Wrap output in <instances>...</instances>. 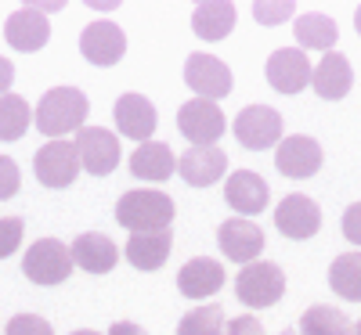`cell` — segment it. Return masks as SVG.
Returning a JSON list of instances; mask_svg holds the SVG:
<instances>
[{
    "label": "cell",
    "instance_id": "1",
    "mask_svg": "<svg viewBox=\"0 0 361 335\" xmlns=\"http://www.w3.org/2000/svg\"><path fill=\"white\" fill-rule=\"evenodd\" d=\"M90 101L83 90L76 87H51L47 94L37 101L33 112V127L40 134H47L51 141H69V134H80L87 123Z\"/></svg>",
    "mask_w": 361,
    "mask_h": 335
},
{
    "label": "cell",
    "instance_id": "2",
    "mask_svg": "<svg viewBox=\"0 0 361 335\" xmlns=\"http://www.w3.org/2000/svg\"><path fill=\"white\" fill-rule=\"evenodd\" d=\"M173 198L159 188H134L119 195L116 202V220L130 234H148V231H170L173 220Z\"/></svg>",
    "mask_w": 361,
    "mask_h": 335
},
{
    "label": "cell",
    "instance_id": "3",
    "mask_svg": "<svg viewBox=\"0 0 361 335\" xmlns=\"http://www.w3.org/2000/svg\"><path fill=\"white\" fill-rule=\"evenodd\" d=\"M235 296L246 303L253 310H267L286 296V274L279 263L271 260H257V263H246L235 278Z\"/></svg>",
    "mask_w": 361,
    "mask_h": 335
},
{
    "label": "cell",
    "instance_id": "4",
    "mask_svg": "<svg viewBox=\"0 0 361 335\" xmlns=\"http://www.w3.org/2000/svg\"><path fill=\"white\" fill-rule=\"evenodd\" d=\"M22 270L33 285H62L73 274V256L69 246L58 238H40L25 249L22 256Z\"/></svg>",
    "mask_w": 361,
    "mask_h": 335
},
{
    "label": "cell",
    "instance_id": "5",
    "mask_svg": "<svg viewBox=\"0 0 361 335\" xmlns=\"http://www.w3.org/2000/svg\"><path fill=\"white\" fill-rule=\"evenodd\" d=\"M177 130L185 141H192V148H214L221 141V134L228 130V119L217 101L192 98L177 112Z\"/></svg>",
    "mask_w": 361,
    "mask_h": 335
},
{
    "label": "cell",
    "instance_id": "6",
    "mask_svg": "<svg viewBox=\"0 0 361 335\" xmlns=\"http://www.w3.org/2000/svg\"><path fill=\"white\" fill-rule=\"evenodd\" d=\"M33 173H37L40 184L51 188V191L69 188L73 180L80 177V156H76L73 141H47V144H40V151L33 156Z\"/></svg>",
    "mask_w": 361,
    "mask_h": 335
},
{
    "label": "cell",
    "instance_id": "7",
    "mask_svg": "<svg viewBox=\"0 0 361 335\" xmlns=\"http://www.w3.org/2000/svg\"><path fill=\"white\" fill-rule=\"evenodd\" d=\"M282 115L275 108H267V105H250L235 115V123H231V134L235 141L250 148V151H264L271 144H279L282 141Z\"/></svg>",
    "mask_w": 361,
    "mask_h": 335
},
{
    "label": "cell",
    "instance_id": "8",
    "mask_svg": "<svg viewBox=\"0 0 361 335\" xmlns=\"http://www.w3.org/2000/svg\"><path fill=\"white\" fill-rule=\"evenodd\" d=\"M185 83L195 90V94L202 101H221L231 94V69L221 62V58L214 54H206V51H195L188 54V62H185Z\"/></svg>",
    "mask_w": 361,
    "mask_h": 335
},
{
    "label": "cell",
    "instance_id": "9",
    "mask_svg": "<svg viewBox=\"0 0 361 335\" xmlns=\"http://www.w3.org/2000/svg\"><path fill=\"white\" fill-rule=\"evenodd\" d=\"M73 148L80 156V170L94 173V177H109L119 166V137L105 127H83Z\"/></svg>",
    "mask_w": 361,
    "mask_h": 335
},
{
    "label": "cell",
    "instance_id": "10",
    "mask_svg": "<svg viewBox=\"0 0 361 335\" xmlns=\"http://www.w3.org/2000/svg\"><path fill=\"white\" fill-rule=\"evenodd\" d=\"M112 123L116 130L145 144V141H152L156 127H159V115H156V105L148 101L145 94H134V90H127V94H119L116 105H112Z\"/></svg>",
    "mask_w": 361,
    "mask_h": 335
},
{
    "label": "cell",
    "instance_id": "11",
    "mask_svg": "<svg viewBox=\"0 0 361 335\" xmlns=\"http://www.w3.org/2000/svg\"><path fill=\"white\" fill-rule=\"evenodd\" d=\"M80 54L87 58L90 65H98V69L116 65L119 58L127 54L123 29H119L116 22H90L83 29V37H80Z\"/></svg>",
    "mask_w": 361,
    "mask_h": 335
},
{
    "label": "cell",
    "instance_id": "12",
    "mask_svg": "<svg viewBox=\"0 0 361 335\" xmlns=\"http://www.w3.org/2000/svg\"><path fill=\"white\" fill-rule=\"evenodd\" d=\"M275 166H279L282 177H293V180L314 177L322 170V144L314 137H307V134L282 137L279 151H275Z\"/></svg>",
    "mask_w": 361,
    "mask_h": 335
},
{
    "label": "cell",
    "instance_id": "13",
    "mask_svg": "<svg viewBox=\"0 0 361 335\" xmlns=\"http://www.w3.org/2000/svg\"><path fill=\"white\" fill-rule=\"evenodd\" d=\"M275 227L293 241H307L322 227V209L307 195H286L275 209Z\"/></svg>",
    "mask_w": 361,
    "mask_h": 335
},
{
    "label": "cell",
    "instance_id": "14",
    "mask_svg": "<svg viewBox=\"0 0 361 335\" xmlns=\"http://www.w3.org/2000/svg\"><path fill=\"white\" fill-rule=\"evenodd\" d=\"M217 246H221V253L231 263L246 267V263H257V256L264 253V231L253 220H246V217H231L217 231Z\"/></svg>",
    "mask_w": 361,
    "mask_h": 335
},
{
    "label": "cell",
    "instance_id": "15",
    "mask_svg": "<svg viewBox=\"0 0 361 335\" xmlns=\"http://www.w3.org/2000/svg\"><path fill=\"white\" fill-rule=\"evenodd\" d=\"M267 83L279 90V94H300L311 83V62L300 47H282L267 58Z\"/></svg>",
    "mask_w": 361,
    "mask_h": 335
},
{
    "label": "cell",
    "instance_id": "16",
    "mask_svg": "<svg viewBox=\"0 0 361 335\" xmlns=\"http://www.w3.org/2000/svg\"><path fill=\"white\" fill-rule=\"evenodd\" d=\"M224 282H228V274H224V267L214 256H195V260H188L185 267L177 270V292L188 296V299L217 296L224 289Z\"/></svg>",
    "mask_w": 361,
    "mask_h": 335
},
{
    "label": "cell",
    "instance_id": "17",
    "mask_svg": "<svg viewBox=\"0 0 361 335\" xmlns=\"http://www.w3.org/2000/svg\"><path fill=\"white\" fill-rule=\"evenodd\" d=\"M4 40H8L15 51H22V54H33V51L47 47V40H51V22H47V15H40L37 8H18V11H11L8 22H4Z\"/></svg>",
    "mask_w": 361,
    "mask_h": 335
},
{
    "label": "cell",
    "instance_id": "18",
    "mask_svg": "<svg viewBox=\"0 0 361 335\" xmlns=\"http://www.w3.org/2000/svg\"><path fill=\"white\" fill-rule=\"evenodd\" d=\"M224 198H228V206L238 213V217H257V213H264L267 209V198H271V191H267V180L260 177V173H253V170H235L231 177H228V184H224Z\"/></svg>",
    "mask_w": 361,
    "mask_h": 335
},
{
    "label": "cell",
    "instance_id": "19",
    "mask_svg": "<svg viewBox=\"0 0 361 335\" xmlns=\"http://www.w3.org/2000/svg\"><path fill=\"white\" fill-rule=\"evenodd\" d=\"M311 87H314V94L325 98V101L347 98L350 87H354V69H350V62H347L340 51L322 54V62L311 69Z\"/></svg>",
    "mask_w": 361,
    "mask_h": 335
},
{
    "label": "cell",
    "instance_id": "20",
    "mask_svg": "<svg viewBox=\"0 0 361 335\" xmlns=\"http://www.w3.org/2000/svg\"><path fill=\"white\" fill-rule=\"evenodd\" d=\"M69 256H73V267L87 270V274H109L116 263H119V249L116 241L102 231H87L80 234L73 246H69Z\"/></svg>",
    "mask_w": 361,
    "mask_h": 335
},
{
    "label": "cell",
    "instance_id": "21",
    "mask_svg": "<svg viewBox=\"0 0 361 335\" xmlns=\"http://www.w3.org/2000/svg\"><path fill=\"white\" fill-rule=\"evenodd\" d=\"M228 170V156L214 144V148H188L185 156L177 159V173L185 184L192 188H209L214 180H221Z\"/></svg>",
    "mask_w": 361,
    "mask_h": 335
},
{
    "label": "cell",
    "instance_id": "22",
    "mask_svg": "<svg viewBox=\"0 0 361 335\" xmlns=\"http://www.w3.org/2000/svg\"><path fill=\"white\" fill-rule=\"evenodd\" d=\"M130 173L137 180H152V184H159V180H170L177 173V159H173V151L170 144L163 141H145L134 148V156H130Z\"/></svg>",
    "mask_w": 361,
    "mask_h": 335
},
{
    "label": "cell",
    "instance_id": "23",
    "mask_svg": "<svg viewBox=\"0 0 361 335\" xmlns=\"http://www.w3.org/2000/svg\"><path fill=\"white\" fill-rule=\"evenodd\" d=\"M173 234L170 231H148V234H130L127 238V263L137 270H159L170 260Z\"/></svg>",
    "mask_w": 361,
    "mask_h": 335
},
{
    "label": "cell",
    "instance_id": "24",
    "mask_svg": "<svg viewBox=\"0 0 361 335\" xmlns=\"http://www.w3.org/2000/svg\"><path fill=\"white\" fill-rule=\"evenodd\" d=\"M192 29H195L199 40H209V44L224 40L235 29V4H228V0H206V4H195Z\"/></svg>",
    "mask_w": 361,
    "mask_h": 335
},
{
    "label": "cell",
    "instance_id": "25",
    "mask_svg": "<svg viewBox=\"0 0 361 335\" xmlns=\"http://www.w3.org/2000/svg\"><path fill=\"white\" fill-rule=\"evenodd\" d=\"M293 37H296L300 51H325L329 54V51H333V44H336V37H340V29H336V22L329 18V15L307 11V15L296 18Z\"/></svg>",
    "mask_w": 361,
    "mask_h": 335
},
{
    "label": "cell",
    "instance_id": "26",
    "mask_svg": "<svg viewBox=\"0 0 361 335\" xmlns=\"http://www.w3.org/2000/svg\"><path fill=\"white\" fill-rule=\"evenodd\" d=\"M354 331V321L329 307V303H318V307L304 310V317H300V335H350Z\"/></svg>",
    "mask_w": 361,
    "mask_h": 335
},
{
    "label": "cell",
    "instance_id": "27",
    "mask_svg": "<svg viewBox=\"0 0 361 335\" xmlns=\"http://www.w3.org/2000/svg\"><path fill=\"white\" fill-rule=\"evenodd\" d=\"M329 289L336 296L361 303V253H343L329 267Z\"/></svg>",
    "mask_w": 361,
    "mask_h": 335
},
{
    "label": "cell",
    "instance_id": "28",
    "mask_svg": "<svg viewBox=\"0 0 361 335\" xmlns=\"http://www.w3.org/2000/svg\"><path fill=\"white\" fill-rule=\"evenodd\" d=\"M33 127V108L18 94H4L0 98V141H18L25 137V130Z\"/></svg>",
    "mask_w": 361,
    "mask_h": 335
},
{
    "label": "cell",
    "instance_id": "29",
    "mask_svg": "<svg viewBox=\"0 0 361 335\" xmlns=\"http://www.w3.org/2000/svg\"><path fill=\"white\" fill-rule=\"evenodd\" d=\"M224 307L221 303H206V307H195L192 314H185L177 321V335H221L224 331Z\"/></svg>",
    "mask_w": 361,
    "mask_h": 335
},
{
    "label": "cell",
    "instance_id": "30",
    "mask_svg": "<svg viewBox=\"0 0 361 335\" xmlns=\"http://www.w3.org/2000/svg\"><path fill=\"white\" fill-rule=\"evenodd\" d=\"M296 15V4L293 0H257L253 4V18L260 22V25H279V22H286V18H293Z\"/></svg>",
    "mask_w": 361,
    "mask_h": 335
},
{
    "label": "cell",
    "instance_id": "31",
    "mask_svg": "<svg viewBox=\"0 0 361 335\" xmlns=\"http://www.w3.org/2000/svg\"><path fill=\"white\" fill-rule=\"evenodd\" d=\"M4 335H54V328L40 314H15L4 324Z\"/></svg>",
    "mask_w": 361,
    "mask_h": 335
},
{
    "label": "cell",
    "instance_id": "32",
    "mask_svg": "<svg viewBox=\"0 0 361 335\" xmlns=\"http://www.w3.org/2000/svg\"><path fill=\"white\" fill-rule=\"evenodd\" d=\"M22 234H25V224L18 217H0V260H8L11 253H18Z\"/></svg>",
    "mask_w": 361,
    "mask_h": 335
},
{
    "label": "cell",
    "instance_id": "33",
    "mask_svg": "<svg viewBox=\"0 0 361 335\" xmlns=\"http://www.w3.org/2000/svg\"><path fill=\"white\" fill-rule=\"evenodd\" d=\"M18 188H22V173H18L15 159L0 156V202L11 198V195H18Z\"/></svg>",
    "mask_w": 361,
    "mask_h": 335
},
{
    "label": "cell",
    "instance_id": "34",
    "mask_svg": "<svg viewBox=\"0 0 361 335\" xmlns=\"http://www.w3.org/2000/svg\"><path fill=\"white\" fill-rule=\"evenodd\" d=\"M221 335H264V324H260L253 314H243V317L224 321V331H221Z\"/></svg>",
    "mask_w": 361,
    "mask_h": 335
},
{
    "label": "cell",
    "instance_id": "35",
    "mask_svg": "<svg viewBox=\"0 0 361 335\" xmlns=\"http://www.w3.org/2000/svg\"><path fill=\"white\" fill-rule=\"evenodd\" d=\"M343 238L361 249V202L347 206V213H343Z\"/></svg>",
    "mask_w": 361,
    "mask_h": 335
},
{
    "label": "cell",
    "instance_id": "36",
    "mask_svg": "<svg viewBox=\"0 0 361 335\" xmlns=\"http://www.w3.org/2000/svg\"><path fill=\"white\" fill-rule=\"evenodd\" d=\"M11 83H15V65L8 62L4 54H0V98H4L8 90H11Z\"/></svg>",
    "mask_w": 361,
    "mask_h": 335
},
{
    "label": "cell",
    "instance_id": "37",
    "mask_svg": "<svg viewBox=\"0 0 361 335\" xmlns=\"http://www.w3.org/2000/svg\"><path fill=\"white\" fill-rule=\"evenodd\" d=\"M109 335H148L141 324H134V321H116L112 328H109Z\"/></svg>",
    "mask_w": 361,
    "mask_h": 335
},
{
    "label": "cell",
    "instance_id": "38",
    "mask_svg": "<svg viewBox=\"0 0 361 335\" xmlns=\"http://www.w3.org/2000/svg\"><path fill=\"white\" fill-rule=\"evenodd\" d=\"M354 29H357V37H361V4H357V11H354Z\"/></svg>",
    "mask_w": 361,
    "mask_h": 335
},
{
    "label": "cell",
    "instance_id": "39",
    "mask_svg": "<svg viewBox=\"0 0 361 335\" xmlns=\"http://www.w3.org/2000/svg\"><path fill=\"white\" fill-rule=\"evenodd\" d=\"M73 335H98V331H87V328H80V331H73Z\"/></svg>",
    "mask_w": 361,
    "mask_h": 335
},
{
    "label": "cell",
    "instance_id": "40",
    "mask_svg": "<svg viewBox=\"0 0 361 335\" xmlns=\"http://www.w3.org/2000/svg\"><path fill=\"white\" fill-rule=\"evenodd\" d=\"M350 335H361V321H357V324H354V331H350Z\"/></svg>",
    "mask_w": 361,
    "mask_h": 335
},
{
    "label": "cell",
    "instance_id": "41",
    "mask_svg": "<svg viewBox=\"0 0 361 335\" xmlns=\"http://www.w3.org/2000/svg\"><path fill=\"white\" fill-rule=\"evenodd\" d=\"M279 335H296V331H279Z\"/></svg>",
    "mask_w": 361,
    "mask_h": 335
}]
</instances>
